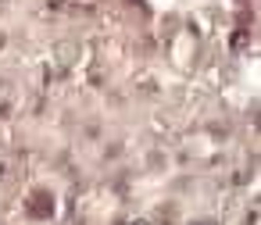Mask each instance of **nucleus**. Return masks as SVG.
Here are the masks:
<instances>
[{
  "label": "nucleus",
  "instance_id": "obj_1",
  "mask_svg": "<svg viewBox=\"0 0 261 225\" xmlns=\"http://www.w3.org/2000/svg\"><path fill=\"white\" fill-rule=\"evenodd\" d=\"M29 214L33 218H50L54 214V193H47V189H36L33 196H29Z\"/></svg>",
  "mask_w": 261,
  "mask_h": 225
}]
</instances>
